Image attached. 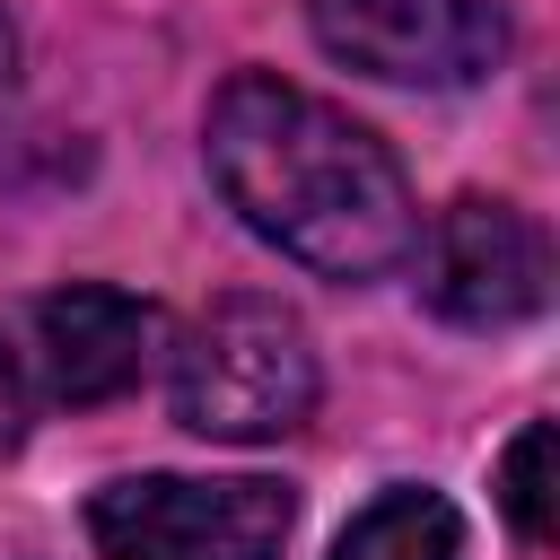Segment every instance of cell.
<instances>
[{"label": "cell", "instance_id": "6da1fadb", "mask_svg": "<svg viewBox=\"0 0 560 560\" xmlns=\"http://www.w3.org/2000/svg\"><path fill=\"white\" fill-rule=\"evenodd\" d=\"M201 149L228 210L324 280H385L420 245V201L394 149L271 70H236L210 96Z\"/></svg>", "mask_w": 560, "mask_h": 560}, {"label": "cell", "instance_id": "7a4b0ae2", "mask_svg": "<svg viewBox=\"0 0 560 560\" xmlns=\"http://www.w3.org/2000/svg\"><path fill=\"white\" fill-rule=\"evenodd\" d=\"M315 394H324V368H315V341H306L298 306L254 298V289L219 298L166 368L175 420L192 438H219V446H271V438L306 429Z\"/></svg>", "mask_w": 560, "mask_h": 560}, {"label": "cell", "instance_id": "3957f363", "mask_svg": "<svg viewBox=\"0 0 560 560\" xmlns=\"http://www.w3.org/2000/svg\"><path fill=\"white\" fill-rule=\"evenodd\" d=\"M158 350V306L131 289H44L0 315V385L18 411H88L140 385Z\"/></svg>", "mask_w": 560, "mask_h": 560}, {"label": "cell", "instance_id": "277c9868", "mask_svg": "<svg viewBox=\"0 0 560 560\" xmlns=\"http://www.w3.org/2000/svg\"><path fill=\"white\" fill-rule=\"evenodd\" d=\"M289 525H298V499L289 481H262V472H228V481L131 472L88 499V534L105 560H280Z\"/></svg>", "mask_w": 560, "mask_h": 560}, {"label": "cell", "instance_id": "5b68a950", "mask_svg": "<svg viewBox=\"0 0 560 560\" xmlns=\"http://www.w3.org/2000/svg\"><path fill=\"white\" fill-rule=\"evenodd\" d=\"M306 26L332 61L394 88H472L508 61L499 0H306Z\"/></svg>", "mask_w": 560, "mask_h": 560}, {"label": "cell", "instance_id": "8992f818", "mask_svg": "<svg viewBox=\"0 0 560 560\" xmlns=\"http://www.w3.org/2000/svg\"><path fill=\"white\" fill-rule=\"evenodd\" d=\"M411 254H420L429 306H438L446 324H464V332L525 324V315H542V298H551V236H542L516 201L464 192L455 210H438L429 245H411Z\"/></svg>", "mask_w": 560, "mask_h": 560}, {"label": "cell", "instance_id": "52a82bcc", "mask_svg": "<svg viewBox=\"0 0 560 560\" xmlns=\"http://www.w3.org/2000/svg\"><path fill=\"white\" fill-rule=\"evenodd\" d=\"M332 560H464V525H455V508L438 490H411L402 481V490H376L341 525Z\"/></svg>", "mask_w": 560, "mask_h": 560}, {"label": "cell", "instance_id": "ba28073f", "mask_svg": "<svg viewBox=\"0 0 560 560\" xmlns=\"http://www.w3.org/2000/svg\"><path fill=\"white\" fill-rule=\"evenodd\" d=\"M499 508L516 516L525 542H551V420H525L516 446L499 455Z\"/></svg>", "mask_w": 560, "mask_h": 560}, {"label": "cell", "instance_id": "9c48e42d", "mask_svg": "<svg viewBox=\"0 0 560 560\" xmlns=\"http://www.w3.org/2000/svg\"><path fill=\"white\" fill-rule=\"evenodd\" d=\"M9 114H18V35L0 18V140H9Z\"/></svg>", "mask_w": 560, "mask_h": 560}, {"label": "cell", "instance_id": "30bf717a", "mask_svg": "<svg viewBox=\"0 0 560 560\" xmlns=\"http://www.w3.org/2000/svg\"><path fill=\"white\" fill-rule=\"evenodd\" d=\"M18 420H26V411H18V402H9V385H0V446L18 438Z\"/></svg>", "mask_w": 560, "mask_h": 560}]
</instances>
